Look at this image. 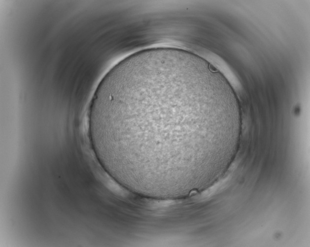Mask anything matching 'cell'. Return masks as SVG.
<instances>
[{"mask_svg": "<svg viewBox=\"0 0 310 247\" xmlns=\"http://www.w3.org/2000/svg\"><path fill=\"white\" fill-rule=\"evenodd\" d=\"M89 116L90 139L106 173L129 188L161 198L198 185L224 157L238 125L220 83L165 56L105 79Z\"/></svg>", "mask_w": 310, "mask_h": 247, "instance_id": "obj_1", "label": "cell"}]
</instances>
